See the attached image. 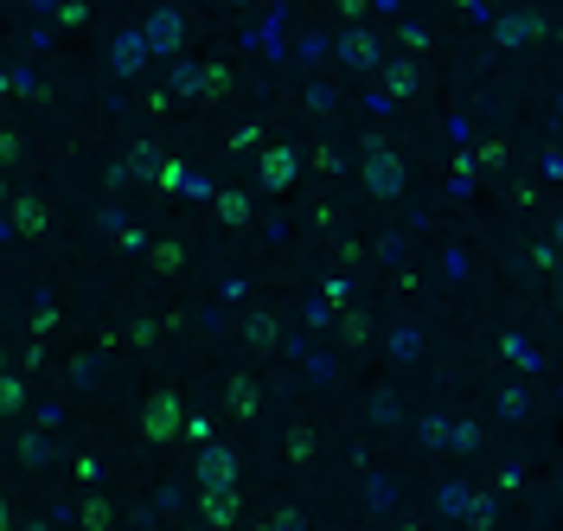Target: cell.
Returning <instances> with one entry per match:
<instances>
[{"instance_id":"cell-9","label":"cell","mask_w":563,"mask_h":531,"mask_svg":"<svg viewBox=\"0 0 563 531\" xmlns=\"http://www.w3.org/2000/svg\"><path fill=\"white\" fill-rule=\"evenodd\" d=\"M14 218H20V231H45V205H39V199H20Z\"/></svg>"},{"instance_id":"cell-7","label":"cell","mask_w":563,"mask_h":531,"mask_svg":"<svg viewBox=\"0 0 563 531\" xmlns=\"http://www.w3.org/2000/svg\"><path fill=\"white\" fill-rule=\"evenodd\" d=\"M365 186H372L378 199H391V192L403 186V180H397V161L384 154V147H378V154H372V173H365Z\"/></svg>"},{"instance_id":"cell-2","label":"cell","mask_w":563,"mask_h":531,"mask_svg":"<svg viewBox=\"0 0 563 531\" xmlns=\"http://www.w3.org/2000/svg\"><path fill=\"white\" fill-rule=\"evenodd\" d=\"M173 423H180V397H154V404H148V442H167V435H180Z\"/></svg>"},{"instance_id":"cell-3","label":"cell","mask_w":563,"mask_h":531,"mask_svg":"<svg viewBox=\"0 0 563 531\" xmlns=\"http://www.w3.org/2000/svg\"><path fill=\"white\" fill-rule=\"evenodd\" d=\"M154 58V45H148V33H128V39H115V70L128 78V70H141Z\"/></svg>"},{"instance_id":"cell-5","label":"cell","mask_w":563,"mask_h":531,"mask_svg":"<svg viewBox=\"0 0 563 531\" xmlns=\"http://www.w3.org/2000/svg\"><path fill=\"white\" fill-rule=\"evenodd\" d=\"M141 33H148V45H154V51H173V45L186 39V26H180V14H154L148 26H141Z\"/></svg>"},{"instance_id":"cell-13","label":"cell","mask_w":563,"mask_h":531,"mask_svg":"<svg viewBox=\"0 0 563 531\" xmlns=\"http://www.w3.org/2000/svg\"><path fill=\"white\" fill-rule=\"evenodd\" d=\"M198 84H211V78H198V70H192V64H186V70H180V78H173V90H180V97H192Z\"/></svg>"},{"instance_id":"cell-12","label":"cell","mask_w":563,"mask_h":531,"mask_svg":"<svg viewBox=\"0 0 563 531\" xmlns=\"http://www.w3.org/2000/svg\"><path fill=\"white\" fill-rule=\"evenodd\" d=\"M391 90H397V97H410V90H416V70H410V64H397V70H391Z\"/></svg>"},{"instance_id":"cell-8","label":"cell","mask_w":563,"mask_h":531,"mask_svg":"<svg viewBox=\"0 0 563 531\" xmlns=\"http://www.w3.org/2000/svg\"><path fill=\"white\" fill-rule=\"evenodd\" d=\"M339 51H346V64H359V70H365V64H378V45H372L365 33H346V45H339Z\"/></svg>"},{"instance_id":"cell-11","label":"cell","mask_w":563,"mask_h":531,"mask_svg":"<svg viewBox=\"0 0 563 531\" xmlns=\"http://www.w3.org/2000/svg\"><path fill=\"white\" fill-rule=\"evenodd\" d=\"M231 410L250 416V410H256V385H244V377H237V385H231Z\"/></svg>"},{"instance_id":"cell-10","label":"cell","mask_w":563,"mask_h":531,"mask_svg":"<svg viewBox=\"0 0 563 531\" xmlns=\"http://www.w3.org/2000/svg\"><path fill=\"white\" fill-rule=\"evenodd\" d=\"M231 512H237V499H231V493H211V499H205V518H211V525H225Z\"/></svg>"},{"instance_id":"cell-1","label":"cell","mask_w":563,"mask_h":531,"mask_svg":"<svg viewBox=\"0 0 563 531\" xmlns=\"http://www.w3.org/2000/svg\"><path fill=\"white\" fill-rule=\"evenodd\" d=\"M231 474H237V454L231 448H205L198 454V480L205 487H231Z\"/></svg>"},{"instance_id":"cell-4","label":"cell","mask_w":563,"mask_h":531,"mask_svg":"<svg viewBox=\"0 0 563 531\" xmlns=\"http://www.w3.org/2000/svg\"><path fill=\"white\" fill-rule=\"evenodd\" d=\"M295 167H301V161H295V147H275V154L263 161V186H269V192H282V186L295 180Z\"/></svg>"},{"instance_id":"cell-6","label":"cell","mask_w":563,"mask_h":531,"mask_svg":"<svg viewBox=\"0 0 563 531\" xmlns=\"http://www.w3.org/2000/svg\"><path fill=\"white\" fill-rule=\"evenodd\" d=\"M538 33H544L538 14H506V20H500V45H531Z\"/></svg>"},{"instance_id":"cell-14","label":"cell","mask_w":563,"mask_h":531,"mask_svg":"<svg viewBox=\"0 0 563 531\" xmlns=\"http://www.w3.org/2000/svg\"><path fill=\"white\" fill-rule=\"evenodd\" d=\"M218 205H225V218H231V224H237V218H244V211H250V199H244V192H225V199H218Z\"/></svg>"}]
</instances>
